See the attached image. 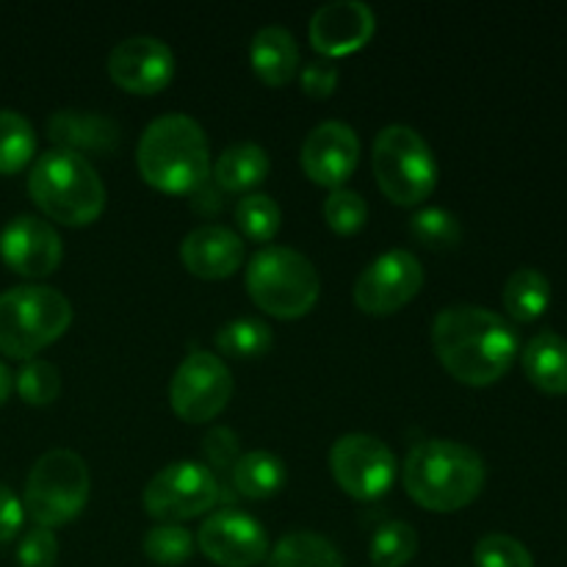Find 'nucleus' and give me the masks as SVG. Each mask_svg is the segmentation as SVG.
Instances as JSON below:
<instances>
[{
	"mask_svg": "<svg viewBox=\"0 0 567 567\" xmlns=\"http://www.w3.org/2000/svg\"><path fill=\"white\" fill-rule=\"evenodd\" d=\"M432 347L454 380L493 385L515 363L520 341L515 327L482 305H449L432 321Z\"/></svg>",
	"mask_w": 567,
	"mask_h": 567,
	"instance_id": "f257e3e1",
	"label": "nucleus"
},
{
	"mask_svg": "<svg viewBox=\"0 0 567 567\" xmlns=\"http://www.w3.org/2000/svg\"><path fill=\"white\" fill-rule=\"evenodd\" d=\"M485 460L457 441L432 437L410 449L404 460V491L432 513H457L485 487Z\"/></svg>",
	"mask_w": 567,
	"mask_h": 567,
	"instance_id": "f03ea898",
	"label": "nucleus"
},
{
	"mask_svg": "<svg viewBox=\"0 0 567 567\" xmlns=\"http://www.w3.org/2000/svg\"><path fill=\"white\" fill-rule=\"evenodd\" d=\"M136 164L150 186L186 194L210 175V147L203 125L188 114H164L144 127Z\"/></svg>",
	"mask_w": 567,
	"mask_h": 567,
	"instance_id": "7ed1b4c3",
	"label": "nucleus"
},
{
	"mask_svg": "<svg viewBox=\"0 0 567 567\" xmlns=\"http://www.w3.org/2000/svg\"><path fill=\"white\" fill-rule=\"evenodd\" d=\"M28 192L44 216L61 225H92L105 208V183L92 161L72 150L53 147L37 158Z\"/></svg>",
	"mask_w": 567,
	"mask_h": 567,
	"instance_id": "20e7f679",
	"label": "nucleus"
},
{
	"mask_svg": "<svg viewBox=\"0 0 567 567\" xmlns=\"http://www.w3.org/2000/svg\"><path fill=\"white\" fill-rule=\"evenodd\" d=\"M72 321V305L59 288L14 286L0 293V352L14 360H33L59 341Z\"/></svg>",
	"mask_w": 567,
	"mask_h": 567,
	"instance_id": "39448f33",
	"label": "nucleus"
},
{
	"mask_svg": "<svg viewBox=\"0 0 567 567\" xmlns=\"http://www.w3.org/2000/svg\"><path fill=\"white\" fill-rule=\"evenodd\" d=\"M247 291L266 313L277 319H299L319 302L321 280L310 258L291 247L271 244L249 258Z\"/></svg>",
	"mask_w": 567,
	"mask_h": 567,
	"instance_id": "423d86ee",
	"label": "nucleus"
},
{
	"mask_svg": "<svg viewBox=\"0 0 567 567\" xmlns=\"http://www.w3.org/2000/svg\"><path fill=\"white\" fill-rule=\"evenodd\" d=\"M374 177L388 199L415 205L437 186V161L426 138L410 125H385L374 138Z\"/></svg>",
	"mask_w": 567,
	"mask_h": 567,
	"instance_id": "0eeeda50",
	"label": "nucleus"
},
{
	"mask_svg": "<svg viewBox=\"0 0 567 567\" xmlns=\"http://www.w3.org/2000/svg\"><path fill=\"white\" fill-rule=\"evenodd\" d=\"M89 468L83 457L72 449H50L33 463L25 482L22 507L37 526L66 524L75 518L89 502Z\"/></svg>",
	"mask_w": 567,
	"mask_h": 567,
	"instance_id": "6e6552de",
	"label": "nucleus"
},
{
	"mask_svg": "<svg viewBox=\"0 0 567 567\" xmlns=\"http://www.w3.org/2000/svg\"><path fill=\"white\" fill-rule=\"evenodd\" d=\"M219 498V482L214 471L203 463L177 460L164 465L144 487V509L150 518L161 524H177V520L197 518L208 513Z\"/></svg>",
	"mask_w": 567,
	"mask_h": 567,
	"instance_id": "1a4fd4ad",
	"label": "nucleus"
},
{
	"mask_svg": "<svg viewBox=\"0 0 567 567\" xmlns=\"http://www.w3.org/2000/svg\"><path fill=\"white\" fill-rule=\"evenodd\" d=\"M233 396V374L225 360L214 352L188 354L177 365L175 377L169 382V404L183 421L188 424H203L216 419L227 408Z\"/></svg>",
	"mask_w": 567,
	"mask_h": 567,
	"instance_id": "9d476101",
	"label": "nucleus"
},
{
	"mask_svg": "<svg viewBox=\"0 0 567 567\" xmlns=\"http://www.w3.org/2000/svg\"><path fill=\"white\" fill-rule=\"evenodd\" d=\"M330 468L338 485L360 502L385 496L396 480V454L365 432L341 435L330 449Z\"/></svg>",
	"mask_w": 567,
	"mask_h": 567,
	"instance_id": "9b49d317",
	"label": "nucleus"
},
{
	"mask_svg": "<svg viewBox=\"0 0 567 567\" xmlns=\"http://www.w3.org/2000/svg\"><path fill=\"white\" fill-rule=\"evenodd\" d=\"M424 286V266L408 249H388L360 271L354 302L363 313L388 316L402 310Z\"/></svg>",
	"mask_w": 567,
	"mask_h": 567,
	"instance_id": "f8f14e48",
	"label": "nucleus"
},
{
	"mask_svg": "<svg viewBox=\"0 0 567 567\" xmlns=\"http://www.w3.org/2000/svg\"><path fill=\"white\" fill-rule=\"evenodd\" d=\"M197 546L221 567H255L269 557V537L260 520L236 507L216 509L203 520Z\"/></svg>",
	"mask_w": 567,
	"mask_h": 567,
	"instance_id": "ddd939ff",
	"label": "nucleus"
},
{
	"mask_svg": "<svg viewBox=\"0 0 567 567\" xmlns=\"http://www.w3.org/2000/svg\"><path fill=\"white\" fill-rule=\"evenodd\" d=\"M109 75L125 92L155 94L175 75V53L164 39L150 33L127 37L109 53Z\"/></svg>",
	"mask_w": 567,
	"mask_h": 567,
	"instance_id": "4468645a",
	"label": "nucleus"
},
{
	"mask_svg": "<svg viewBox=\"0 0 567 567\" xmlns=\"http://www.w3.org/2000/svg\"><path fill=\"white\" fill-rule=\"evenodd\" d=\"M0 258L22 277H48L64 258V244L50 221L20 214L0 230Z\"/></svg>",
	"mask_w": 567,
	"mask_h": 567,
	"instance_id": "2eb2a0df",
	"label": "nucleus"
},
{
	"mask_svg": "<svg viewBox=\"0 0 567 567\" xmlns=\"http://www.w3.org/2000/svg\"><path fill=\"white\" fill-rule=\"evenodd\" d=\"M302 169L313 183L341 188L360 161V138L352 125L341 120L319 122L302 142Z\"/></svg>",
	"mask_w": 567,
	"mask_h": 567,
	"instance_id": "dca6fc26",
	"label": "nucleus"
},
{
	"mask_svg": "<svg viewBox=\"0 0 567 567\" xmlns=\"http://www.w3.org/2000/svg\"><path fill=\"white\" fill-rule=\"evenodd\" d=\"M377 17L363 0H332L310 17V44L324 55H347L371 39Z\"/></svg>",
	"mask_w": 567,
	"mask_h": 567,
	"instance_id": "f3484780",
	"label": "nucleus"
},
{
	"mask_svg": "<svg viewBox=\"0 0 567 567\" xmlns=\"http://www.w3.org/2000/svg\"><path fill=\"white\" fill-rule=\"evenodd\" d=\"M181 258L192 275L203 280L230 277L244 260V241L236 230L225 225H199L183 238Z\"/></svg>",
	"mask_w": 567,
	"mask_h": 567,
	"instance_id": "a211bd4d",
	"label": "nucleus"
},
{
	"mask_svg": "<svg viewBox=\"0 0 567 567\" xmlns=\"http://www.w3.org/2000/svg\"><path fill=\"white\" fill-rule=\"evenodd\" d=\"M48 136L55 147L72 153H114L120 144V125L97 111L61 109L48 120Z\"/></svg>",
	"mask_w": 567,
	"mask_h": 567,
	"instance_id": "6ab92c4d",
	"label": "nucleus"
},
{
	"mask_svg": "<svg viewBox=\"0 0 567 567\" xmlns=\"http://www.w3.org/2000/svg\"><path fill=\"white\" fill-rule=\"evenodd\" d=\"M249 61L260 81L282 86L299 70V44L286 25H264L255 31Z\"/></svg>",
	"mask_w": 567,
	"mask_h": 567,
	"instance_id": "aec40b11",
	"label": "nucleus"
},
{
	"mask_svg": "<svg viewBox=\"0 0 567 567\" xmlns=\"http://www.w3.org/2000/svg\"><path fill=\"white\" fill-rule=\"evenodd\" d=\"M526 377L535 388L551 396L567 393V338L554 330H543L526 343L520 354Z\"/></svg>",
	"mask_w": 567,
	"mask_h": 567,
	"instance_id": "412c9836",
	"label": "nucleus"
},
{
	"mask_svg": "<svg viewBox=\"0 0 567 567\" xmlns=\"http://www.w3.org/2000/svg\"><path fill=\"white\" fill-rule=\"evenodd\" d=\"M269 175V153L255 142H238L221 150L214 164V177L227 192H247Z\"/></svg>",
	"mask_w": 567,
	"mask_h": 567,
	"instance_id": "4be33fe9",
	"label": "nucleus"
},
{
	"mask_svg": "<svg viewBox=\"0 0 567 567\" xmlns=\"http://www.w3.org/2000/svg\"><path fill=\"white\" fill-rule=\"evenodd\" d=\"M502 302L509 319L529 324V321L540 319L551 305V282L543 271L529 269V266L515 269L504 282Z\"/></svg>",
	"mask_w": 567,
	"mask_h": 567,
	"instance_id": "5701e85b",
	"label": "nucleus"
},
{
	"mask_svg": "<svg viewBox=\"0 0 567 567\" xmlns=\"http://www.w3.org/2000/svg\"><path fill=\"white\" fill-rule=\"evenodd\" d=\"M266 567H343V557L319 532H291L271 548Z\"/></svg>",
	"mask_w": 567,
	"mask_h": 567,
	"instance_id": "b1692460",
	"label": "nucleus"
},
{
	"mask_svg": "<svg viewBox=\"0 0 567 567\" xmlns=\"http://www.w3.org/2000/svg\"><path fill=\"white\" fill-rule=\"evenodd\" d=\"M286 485V463L277 454L255 449L233 463V487L244 498H269Z\"/></svg>",
	"mask_w": 567,
	"mask_h": 567,
	"instance_id": "393cba45",
	"label": "nucleus"
},
{
	"mask_svg": "<svg viewBox=\"0 0 567 567\" xmlns=\"http://www.w3.org/2000/svg\"><path fill=\"white\" fill-rule=\"evenodd\" d=\"M271 343H275L271 327L266 324L264 319H252V316L227 321V324L216 332V347H219L221 354H230V358H264L271 349Z\"/></svg>",
	"mask_w": 567,
	"mask_h": 567,
	"instance_id": "a878e982",
	"label": "nucleus"
},
{
	"mask_svg": "<svg viewBox=\"0 0 567 567\" xmlns=\"http://www.w3.org/2000/svg\"><path fill=\"white\" fill-rule=\"evenodd\" d=\"M37 153V133L22 114L0 109V175H14Z\"/></svg>",
	"mask_w": 567,
	"mask_h": 567,
	"instance_id": "bb28decb",
	"label": "nucleus"
},
{
	"mask_svg": "<svg viewBox=\"0 0 567 567\" xmlns=\"http://www.w3.org/2000/svg\"><path fill=\"white\" fill-rule=\"evenodd\" d=\"M419 551V532L404 520H388L374 532L369 557L377 567H404Z\"/></svg>",
	"mask_w": 567,
	"mask_h": 567,
	"instance_id": "cd10ccee",
	"label": "nucleus"
},
{
	"mask_svg": "<svg viewBox=\"0 0 567 567\" xmlns=\"http://www.w3.org/2000/svg\"><path fill=\"white\" fill-rule=\"evenodd\" d=\"M236 221L244 230V236H249L252 241H271L282 221L280 205L264 192L247 194V197L238 199Z\"/></svg>",
	"mask_w": 567,
	"mask_h": 567,
	"instance_id": "c85d7f7f",
	"label": "nucleus"
},
{
	"mask_svg": "<svg viewBox=\"0 0 567 567\" xmlns=\"http://www.w3.org/2000/svg\"><path fill=\"white\" fill-rule=\"evenodd\" d=\"M410 233L430 249H452L463 238L460 219L446 208H421L410 219Z\"/></svg>",
	"mask_w": 567,
	"mask_h": 567,
	"instance_id": "c756f323",
	"label": "nucleus"
},
{
	"mask_svg": "<svg viewBox=\"0 0 567 567\" xmlns=\"http://www.w3.org/2000/svg\"><path fill=\"white\" fill-rule=\"evenodd\" d=\"M144 554L158 565H181L194 554V535L181 524H158L144 535Z\"/></svg>",
	"mask_w": 567,
	"mask_h": 567,
	"instance_id": "7c9ffc66",
	"label": "nucleus"
},
{
	"mask_svg": "<svg viewBox=\"0 0 567 567\" xmlns=\"http://www.w3.org/2000/svg\"><path fill=\"white\" fill-rule=\"evenodd\" d=\"M324 219L341 236H352L369 219V203L363 199V194L354 192V188H332L330 197L324 199Z\"/></svg>",
	"mask_w": 567,
	"mask_h": 567,
	"instance_id": "2f4dec72",
	"label": "nucleus"
},
{
	"mask_svg": "<svg viewBox=\"0 0 567 567\" xmlns=\"http://www.w3.org/2000/svg\"><path fill=\"white\" fill-rule=\"evenodd\" d=\"M17 393L28 404H50L61 393V374L50 360H28L17 374Z\"/></svg>",
	"mask_w": 567,
	"mask_h": 567,
	"instance_id": "473e14b6",
	"label": "nucleus"
},
{
	"mask_svg": "<svg viewBox=\"0 0 567 567\" xmlns=\"http://www.w3.org/2000/svg\"><path fill=\"white\" fill-rule=\"evenodd\" d=\"M474 563L476 567H535L529 548L502 532L485 535L476 543Z\"/></svg>",
	"mask_w": 567,
	"mask_h": 567,
	"instance_id": "72a5a7b5",
	"label": "nucleus"
},
{
	"mask_svg": "<svg viewBox=\"0 0 567 567\" xmlns=\"http://www.w3.org/2000/svg\"><path fill=\"white\" fill-rule=\"evenodd\" d=\"M59 559V540L48 526H33L22 535L17 546V565L20 567H53Z\"/></svg>",
	"mask_w": 567,
	"mask_h": 567,
	"instance_id": "f704fd0d",
	"label": "nucleus"
},
{
	"mask_svg": "<svg viewBox=\"0 0 567 567\" xmlns=\"http://www.w3.org/2000/svg\"><path fill=\"white\" fill-rule=\"evenodd\" d=\"M299 83L310 97H330L338 86V66L332 61H310L299 75Z\"/></svg>",
	"mask_w": 567,
	"mask_h": 567,
	"instance_id": "c9c22d12",
	"label": "nucleus"
},
{
	"mask_svg": "<svg viewBox=\"0 0 567 567\" xmlns=\"http://www.w3.org/2000/svg\"><path fill=\"white\" fill-rule=\"evenodd\" d=\"M22 518H25L22 502L6 482H0V543L14 540L17 532L22 529Z\"/></svg>",
	"mask_w": 567,
	"mask_h": 567,
	"instance_id": "e433bc0d",
	"label": "nucleus"
},
{
	"mask_svg": "<svg viewBox=\"0 0 567 567\" xmlns=\"http://www.w3.org/2000/svg\"><path fill=\"white\" fill-rule=\"evenodd\" d=\"M221 432H225V430L210 432L208 441H205V443H208V446H205V449H208V457L214 460L216 465H233L238 460L236 457V437L230 435V441H227L225 446H221Z\"/></svg>",
	"mask_w": 567,
	"mask_h": 567,
	"instance_id": "4c0bfd02",
	"label": "nucleus"
},
{
	"mask_svg": "<svg viewBox=\"0 0 567 567\" xmlns=\"http://www.w3.org/2000/svg\"><path fill=\"white\" fill-rule=\"evenodd\" d=\"M11 388H14V374L9 371V365L0 363V404L11 396Z\"/></svg>",
	"mask_w": 567,
	"mask_h": 567,
	"instance_id": "58836bf2",
	"label": "nucleus"
}]
</instances>
